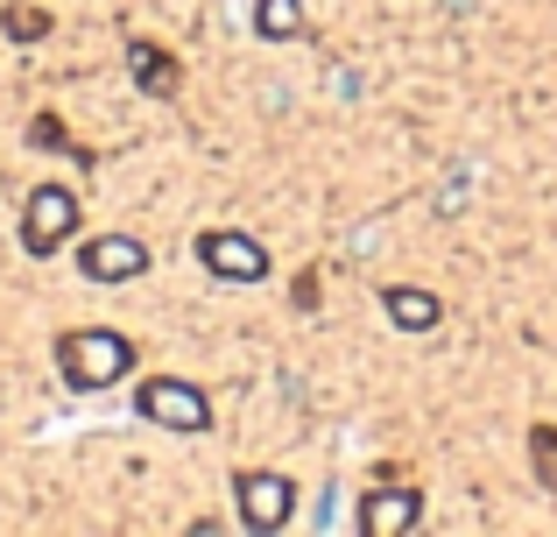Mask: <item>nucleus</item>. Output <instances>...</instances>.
Instances as JSON below:
<instances>
[{"label":"nucleus","mask_w":557,"mask_h":537,"mask_svg":"<svg viewBox=\"0 0 557 537\" xmlns=\"http://www.w3.org/2000/svg\"><path fill=\"white\" fill-rule=\"evenodd\" d=\"M57 375H64V389L99 396V389H113L121 375H135V340H127V332H113V326L57 332Z\"/></svg>","instance_id":"1"},{"label":"nucleus","mask_w":557,"mask_h":537,"mask_svg":"<svg viewBox=\"0 0 557 537\" xmlns=\"http://www.w3.org/2000/svg\"><path fill=\"white\" fill-rule=\"evenodd\" d=\"M198 269L219 283H269V248L240 227H212V234H198Z\"/></svg>","instance_id":"5"},{"label":"nucleus","mask_w":557,"mask_h":537,"mask_svg":"<svg viewBox=\"0 0 557 537\" xmlns=\"http://www.w3.org/2000/svg\"><path fill=\"white\" fill-rule=\"evenodd\" d=\"M530 467H536V481L557 496V425H530Z\"/></svg>","instance_id":"11"},{"label":"nucleus","mask_w":557,"mask_h":537,"mask_svg":"<svg viewBox=\"0 0 557 537\" xmlns=\"http://www.w3.org/2000/svg\"><path fill=\"white\" fill-rule=\"evenodd\" d=\"M8 36L14 42H42V36H50V14H42V8H8Z\"/></svg>","instance_id":"13"},{"label":"nucleus","mask_w":557,"mask_h":537,"mask_svg":"<svg viewBox=\"0 0 557 537\" xmlns=\"http://www.w3.org/2000/svg\"><path fill=\"white\" fill-rule=\"evenodd\" d=\"M255 36H261V42L304 36V0H255Z\"/></svg>","instance_id":"10"},{"label":"nucleus","mask_w":557,"mask_h":537,"mask_svg":"<svg viewBox=\"0 0 557 537\" xmlns=\"http://www.w3.org/2000/svg\"><path fill=\"white\" fill-rule=\"evenodd\" d=\"M78 276L85 283H135V276H149V248L135 234H92L78 248Z\"/></svg>","instance_id":"6"},{"label":"nucleus","mask_w":557,"mask_h":537,"mask_svg":"<svg viewBox=\"0 0 557 537\" xmlns=\"http://www.w3.org/2000/svg\"><path fill=\"white\" fill-rule=\"evenodd\" d=\"M71 234H78V192L36 184V192L22 198V248L36 255V263H50V255H64Z\"/></svg>","instance_id":"2"},{"label":"nucleus","mask_w":557,"mask_h":537,"mask_svg":"<svg viewBox=\"0 0 557 537\" xmlns=\"http://www.w3.org/2000/svg\"><path fill=\"white\" fill-rule=\"evenodd\" d=\"M127 78H135L149 99H177V85H184V64L163 50V42L135 36V42H127Z\"/></svg>","instance_id":"8"},{"label":"nucleus","mask_w":557,"mask_h":537,"mask_svg":"<svg viewBox=\"0 0 557 537\" xmlns=\"http://www.w3.org/2000/svg\"><path fill=\"white\" fill-rule=\"evenodd\" d=\"M381 312H388L403 332H437L445 326V304H437L431 290H417V283H388L381 290Z\"/></svg>","instance_id":"9"},{"label":"nucleus","mask_w":557,"mask_h":537,"mask_svg":"<svg viewBox=\"0 0 557 537\" xmlns=\"http://www.w3.org/2000/svg\"><path fill=\"white\" fill-rule=\"evenodd\" d=\"M233 502H240L247 530L269 537L297 516V481H289V474H269V467H247V474H233Z\"/></svg>","instance_id":"4"},{"label":"nucleus","mask_w":557,"mask_h":537,"mask_svg":"<svg viewBox=\"0 0 557 537\" xmlns=\"http://www.w3.org/2000/svg\"><path fill=\"white\" fill-rule=\"evenodd\" d=\"M423 524V496L417 488H395V481H381V488H368L360 496V537H409Z\"/></svg>","instance_id":"7"},{"label":"nucleus","mask_w":557,"mask_h":537,"mask_svg":"<svg viewBox=\"0 0 557 537\" xmlns=\"http://www.w3.org/2000/svg\"><path fill=\"white\" fill-rule=\"evenodd\" d=\"M141 417L163 431H212V396H205L198 382H184V375H149V382L135 389Z\"/></svg>","instance_id":"3"},{"label":"nucleus","mask_w":557,"mask_h":537,"mask_svg":"<svg viewBox=\"0 0 557 537\" xmlns=\"http://www.w3.org/2000/svg\"><path fill=\"white\" fill-rule=\"evenodd\" d=\"M28 142H42V149H71V156H78L85 170H92V149H78V142H71V127H64V121H50V113H36V127H28Z\"/></svg>","instance_id":"12"}]
</instances>
